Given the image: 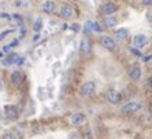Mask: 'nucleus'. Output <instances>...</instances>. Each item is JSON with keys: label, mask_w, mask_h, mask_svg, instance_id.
<instances>
[{"label": "nucleus", "mask_w": 152, "mask_h": 139, "mask_svg": "<svg viewBox=\"0 0 152 139\" xmlns=\"http://www.w3.org/2000/svg\"><path fill=\"white\" fill-rule=\"evenodd\" d=\"M0 113H1V112H0ZM0 116H1V114H0Z\"/></svg>", "instance_id": "obj_33"}, {"label": "nucleus", "mask_w": 152, "mask_h": 139, "mask_svg": "<svg viewBox=\"0 0 152 139\" xmlns=\"http://www.w3.org/2000/svg\"><path fill=\"white\" fill-rule=\"evenodd\" d=\"M133 43H134L136 48H144L148 44V37L145 35H136L133 39Z\"/></svg>", "instance_id": "obj_11"}, {"label": "nucleus", "mask_w": 152, "mask_h": 139, "mask_svg": "<svg viewBox=\"0 0 152 139\" xmlns=\"http://www.w3.org/2000/svg\"><path fill=\"white\" fill-rule=\"evenodd\" d=\"M100 44H102L103 48H106L108 51H114L115 50V47H117V43H115V40L110 36H102L100 37Z\"/></svg>", "instance_id": "obj_3"}, {"label": "nucleus", "mask_w": 152, "mask_h": 139, "mask_svg": "<svg viewBox=\"0 0 152 139\" xmlns=\"http://www.w3.org/2000/svg\"><path fill=\"white\" fill-rule=\"evenodd\" d=\"M147 19H148V22H151L152 24V10L147 13Z\"/></svg>", "instance_id": "obj_28"}, {"label": "nucleus", "mask_w": 152, "mask_h": 139, "mask_svg": "<svg viewBox=\"0 0 152 139\" xmlns=\"http://www.w3.org/2000/svg\"><path fill=\"white\" fill-rule=\"evenodd\" d=\"M147 87H148L149 89H152V76H149L148 80H147Z\"/></svg>", "instance_id": "obj_25"}, {"label": "nucleus", "mask_w": 152, "mask_h": 139, "mask_svg": "<svg viewBox=\"0 0 152 139\" xmlns=\"http://www.w3.org/2000/svg\"><path fill=\"white\" fill-rule=\"evenodd\" d=\"M10 80L14 86H19V84L22 83V80H23V76H22V73L19 70H14L12 73H11Z\"/></svg>", "instance_id": "obj_14"}, {"label": "nucleus", "mask_w": 152, "mask_h": 139, "mask_svg": "<svg viewBox=\"0 0 152 139\" xmlns=\"http://www.w3.org/2000/svg\"><path fill=\"white\" fill-rule=\"evenodd\" d=\"M100 10H102V13L104 15H113L114 13H117L118 7H117V4L113 3V1H104V3L102 4V7H100Z\"/></svg>", "instance_id": "obj_4"}, {"label": "nucleus", "mask_w": 152, "mask_h": 139, "mask_svg": "<svg viewBox=\"0 0 152 139\" xmlns=\"http://www.w3.org/2000/svg\"><path fill=\"white\" fill-rule=\"evenodd\" d=\"M3 139H17V136H15L14 134H7V135L4 136Z\"/></svg>", "instance_id": "obj_26"}, {"label": "nucleus", "mask_w": 152, "mask_h": 139, "mask_svg": "<svg viewBox=\"0 0 152 139\" xmlns=\"http://www.w3.org/2000/svg\"><path fill=\"white\" fill-rule=\"evenodd\" d=\"M107 101L110 102V104H113V105H117V104H119V101H121V94L118 92L117 89H108L107 91Z\"/></svg>", "instance_id": "obj_10"}, {"label": "nucleus", "mask_w": 152, "mask_h": 139, "mask_svg": "<svg viewBox=\"0 0 152 139\" xmlns=\"http://www.w3.org/2000/svg\"><path fill=\"white\" fill-rule=\"evenodd\" d=\"M0 18H1V19H6V21H10L11 18H12V15H10L8 13H6V11H1V13H0Z\"/></svg>", "instance_id": "obj_21"}, {"label": "nucleus", "mask_w": 152, "mask_h": 139, "mask_svg": "<svg viewBox=\"0 0 152 139\" xmlns=\"http://www.w3.org/2000/svg\"><path fill=\"white\" fill-rule=\"evenodd\" d=\"M59 15L62 18H64V19H66V18H71L74 15V8H73V6H70V4H63L59 10Z\"/></svg>", "instance_id": "obj_9"}, {"label": "nucleus", "mask_w": 152, "mask_h": 139, "mask_svg": "<svg viewBox=\"0 0 152 139\" xmlns=\"http://www.w3.org/2000/svg\"><path fill=\"white\" fill-rule=\"evenodd\" d=\"M11 50H12V48H11V47L8 46V44H7V46H4V47H3V52H11Z\"/></svg>", "instance_id": "obj_27"}, {"label": "nucleus", "mask_w": 152, "mask_h": 139, "mask_svg": "<svg viewBox=\"0 0 152 139\" xmlns=\"http://www.w3.org/2000/svg\"><path fill=\"white\" fill-rule=\"evenodd\" d=\"M70 123H71V125H74V127H80L81 124L85 123V114L81 113V112H77V113L71 114Z\"/></svg>", "instance_id": "obj_8"}, {"label": "nucleus", "mask_w": 152, "mask_h": 139, "mask_svg": "<svg viewBox=\"0 0 152 139\" xmlns=\"http://www.w3.org/2000/svg\"><path fill=\"white\" fill-rule=\"evenodd\" d=\"M15 6L18 8H25L29 6V0H15Z\"/></svg>", "instance_id": "obj_20"}, {"label": "nucleus", "mask_w": 152, "mask_h": 139, "mask_svg": "<svg viewBox=\"0 0 152 139\" xmlns=\"http://www.w3.org/2000/svg\"><path fill=\"white\" fill-rule=\"evenodd\" d=\"M41 10L44 11L45 14H51V13L55 10V1H52V0H45V1L41 4Z\"/></svg>", "instance_id": "obj_15"}, {"label": "nucleus", "mask_w": 152, "mask_h": 139, "mask_svg": "<svg viewBox=\"0 0 152 139\" xmlns=\"http://www.w3.org/2000/svg\"><path fill=\"white\" fill-rule=\"evenodd\" d=\"M4 113H6V117L8 118V120H17L18 116H19V112H18V109L14 106V105H7V106L4 107Z\"/></svg>", "instance_id": "obj_5"}, {"label": "nucleus", "mask_w": 152, "mask_h": 139, "mask_svg": "<svg viewBox=\"0 0 152 139\" xmlns=\"http://www.w3.org/2000/svg\"><path fill=\"white\" fill-rule=\"evenodd\" d=\"M95 89H96L95 83L93 81H85L84 84L80 87V94H81L82 96H91V95H93Z\"/></svg>", "instance_id": "obj_2"}, {"label": "nucleus", "mask_w": 152, "mask_h": 139, "mask_svg": "<svg viewBox=\"0 0 152 139\" xmlns=\"http://www.w3.org/2000/svg\"><path fill=\"white\" fill-rule=\"evenodd\" d=\"M0 89H1V81H0Z\"/></svg>", "instance_id": "obj_32"}, {"label": "nucleus", "mask_w": 152, "mask_h": 139, "mask_svg": "<svg viewBox=\"0 0 152 139\" xmlns=\"http://www.w3.org/2000/svg\"><path fill=\"white\" fill-rule=\"evenodd\" d=\"M115 37H117V40L118 41H125V40L129 37V30L127 29H125V28H119V29H117L115 30Z\"/></svg>", "instance_id": "obj_13"}, {"label": "nucleus", "mask_w": 152, "mask_h": 139, "mask_svg": "<svg viewBox=\"0 0 152 139\" xmlns=\"http://www.w3.org/2000/svg\"><path fill=\"white\" fill-rule=\"evenodd\" d=\"M10 33H12V29H7V30H4V32L0 33V40H3L6 36H8Z\"/></svg>", "instance_id": "obj_23"}, {"label": "nucleus", "mask_w": 152, "mask_h": 139, "mask_svg": "<svg viewBox=\"0 0 152 139\" xmlns=\"http://www.w3.org/2000/svg\"><path fill=\"white\" fill-rule=\"evenodd\" d=\"M117 24H118L117 18H111V17H107L103 21V26L104 28H114V26H117Z\"/></svg>", "instance_id": "obj_16"}, {"label": "nucleus", "mask_w": 152, "mask_h": 139, "mask_svg": "<svg viewBox=\"0 0 152 139\" xmlns=\"http://www.w3.org/2000/svg\"><path fill=\"white\" fill-rule=\"evenodd\" d=\"M130 52L133 54V55H136V57H140V58H142V54H141V51H138L137 48H130Z\"/></svg>", "instance_id": "obj_24"}, {"label": "nucleus", "mask_w": 152, "mask_h": 139, "mask_svg": "<svg viewBox=\"0 0 152 139\" xmlns=\"http://www.w3.org/2000/svg\"><path fill=\"white\" fill-rule=\"evenodd\" d=\"M42 25H44V24H42V19L41 18H37V19L33 22V30H34L36 33H39L42 29Z\"/></svg>", "instance_id": "obj_17"}, {"label": "nucleus", "mask_w": 152, "mask_h": 139, "mask_svg": "<svg viewBox=\"0 0 152 139\" xmlns=\"http://www.w3.org/2000/svg\"><path fill=\"white\" fill-rule=\"evenodd\" d=\"M127 75H129V77L133 81H138L141 78V69L138 68L137 65H132L130 68H129V70H127Z\"/></svg>", "instance_id": "obj_7"}, {"label": "nucleus", "mask_w": 152, "mask_h": 139, "mask_svg": "<svg viewBox=\"0 0 152 139\" xmlns=\"http://www.w3.org/2000/svg\"><path fill=\"white\" fill-rule=\"evenodd\" d=\"M40 37H41V36H40V33H36V35L33 36V41H39Z\"/></svg>", "instance_id": "obj_30"}, {"label": "nucleus", "mask_w": 152, "mask_h": 139, "mask_svg": "<svg viewBox=\"0 0 152 139\" xmlns=\"http://www.w3.org/2000/svg\"><path fill=\"white\" fill-rule=\"evenodd\" d=\"M142 109V104L141 102H138V101H130V102H127L125 104L124 106L121 107V113L124 114V116H129V114H133L136 112L141 110Z\"/></svg>", "instance_id": "obj_1"}, {"label": "nucleus", "mask_w": 152, "mask_h": 139, "mask_svg": "<svg viewBox=\"0 0 152 139\" xmlns=\"http://www.w3.org/2000/svg\"><path fill=\"white\" fill-rule=\"evenodd\" d=\"M70 29L74 30V32H80V30H81V25H80V24H71Z\"/></svg>", "instance_id": "obj_22"}, {"label": "nucleus", "mask_w": 152, "mask_h": 139, "mask_svg": "<svg viewBox=\"0 0 152 139\" xmlns=\"http://www.w3.org/2000/svg\"><path fill=\"white\" fill-rule=\"evenodd\" d=\"M8 46H10L11 48H12V47H15V46H18V40H12V41H11Z\"/></svg>", "instance_id": "obj_31"}, {"label": "nucleus", "mask_w": 152, "mask_h": 139, "mask_svg": "<svg viewBox=\"0 0 152 139\" xmlns=\"http://www.w3.org/2000/svg\"><path fill=\"white\" fill-rule=\"evenodd\" d=\"M91 48H92V44H91V40L88 37H84L81 40V44H80V50L82 54H89L91 52Z\"/></svg>", "instance_id": "obj_12"}, {"label": "nucleus", "mask_w": 152, "mask_h": 139, "mask_svg": "<svg viewBox=\"0 0 152 139\" xmlns=\"http://www.w3.org/2000/svg\"><path fill=\"white\" fill-rule=\"evenodd\" d=\"M3 64L4 65H14V64L21 65V64H23V58L19 57V55L15 54V52H11L10 55H8V57L3 61Z\"/></svg>", "instance_id": "obj_6"}, {"label": "nucleus", "mask_w": 152, "mask_h": 139, "mask_svg": "<svg viewBox=\"0 0 152 139\" xmlns=\"http://www.w3.org/2000/svg\"><path fill=\"white\" fill-rule=\"evenodd\" d=\"M92 30L93 32H97V33H102L104 30V26H102L100 22H92Z\"/></svg>", "instance_id": "obj_18"}, {"label": "nucleus", "mask_w": 152, "mask_h": 139, "mask_svg": "<svg viewBox=\"0 0 152 139\" xmlns=\"http://www.w3.org/2000/svg\"><path fill=\"white\" fill-rule=\"evenodd\" d=\"M144 6H152V0H141Z\"/></svg>", "instance_id": "obj_29"}, {"label": "nucleus", "mask_w": 152, "mask_h": 139, "mask_svg": "<svg viewBox=\"0 0 152 139\" xmlns=\"http://www.w3.org/2000/svg\"><path fill=\"white\" fill-rule=\"evenodd\" d=\"M12 19L17 22V25L19 26V28H22V26H23V18H22L19 14H12Z\"/></svg>", "instance_id": "obj_19"}]
</instances>
